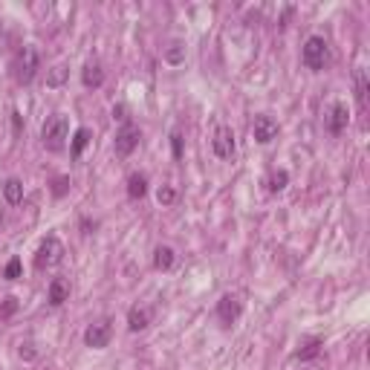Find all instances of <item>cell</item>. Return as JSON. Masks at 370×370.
Listing matches in <instances>:
<instances>
[{
  "label": "cell",
  "mask_w": 370,
  "mask_h": 370,
  "mask_svg": "<svg viewBox=\"0 0 370 370\" xmlns=\"http://www.w3.org/2000/svg\"><path fill=\"white\" fill-rule=\"evenodd\" d=\"M9 70H12V78H15L18 84H32V78H35V76H38V70H41L38 49H35L32 44L20 47V49L15 52V58H12Z\"/></svg>",
  "instance_id": "6da1fadb"
},
{
  "label": "cell",
  "mask_w": 370,
  "mask_h": 370,
  "mask_svg": "<svg viewBox=\"0 0 370 370\" xmlns=\"http://www.w3.org/2000/svg\"><path fill=\"white\" fill-rule=\"evenodd\" d=\"M67 136H70V121H67V116H64V113L47 116L44 128H41V142H44V148H47V150H61V148H64V142H67Z\"/></svg>",
  "instance_id": "7a4b0ae2"
},
{
  "label": "cell",
  "mask_w": 370,
  "mask_h": 370,
  "mask_svg": "<svg viewBox=\"0 0 370 370\" xmlns=\"http://www.w3.org/2000/svg\"><path fill=\"white\" fill-rule=\"evenodd\" d=\"M301 61H304V67H306V70H313V73L327 70V64H330V44H327L321 35L306 38L304 52H301Z\"/></svg>",
  "instance_id": "3957f363"
},
{
  "label": "cell",
  "mask_w": 370,
  "mask_h": 370,
  "mask_svg": "<svg viewBox=\"0 0 370 370\" xmlns=\"http://www.w3.org/2000/svg\"><path fill=\"white\" fill-rule=\"evenodd\" d=\"M64 261V243H61L55 234H49L41 246H38V255H35V269L38 272H47L52 266H58Z\"/></svg>",
  "instance_id": "277c9868"
},
{
  "label": "cell",
  "mask_w": 370,
  "mask_h": 370,
  "mask_svg": "<svg viewBox=\"0 0 370 370\" xmlns=\"http://www.w3.org/2000/svg\"><path fill=\"white\" fill-rule=\"evenodd\" d=\"M110 338H113V324L107 318L96 321V324H90L84 330V345L92 347V350H105L110 345Z\"/></svg>",
  "instance_id": "5b68a950"
},
{
  "label": "cell",
  "mask_w": 370,
  "mask_h": 370,
  "mask_svg": "<svg viewBox=\"0 0 370 370\" xmlns=\"http://www.w3.org/2000/svg\"><path fill=\"white\" fill-rule=\"evenodd\" d=\"M139 139H142V131L133 125V121H125V128L116 133V157H131V153L139 148Z\"/></svg>",
  "instance_id": "8992f818"
},
{
  "label": "cell",
  "mask_w": 370,
  "mask_h": 370,
  "mask_svg": "<svg viewBox=\"0 0 370 370\" xmlns=\"http://www.w3.org/2000/svg\"><path fill=\"white\" fill-rule=\"evenodd\" d=\"M347 121H350V113H347V105L345 102H335L330 107V113L324 116V128L333 133V136H342L347 131Z\"/></svg>",
  "instance_id": "52a82bcc"
},
{
  "label": "cell",
  "mask_w": 370,
  "mask_h": 370,
  "mask_svg": "<svg viewBox=\"0 0 370 370\" xmlns=\"http://www.w3.org/2000/svg\"><path fill=\"white\" fill-rule=\"evenodd\" d=\"M211 148H214V153H217V160H232L234 157V133H232V128L220 125L217 131H214Z\"/></svg>",
  "instance_id": "ba28073f"
},
{
  "label": "cell",
  "mask_w": 370,
  "mask_h": 370,
  "mask_svg": "<svg viewBox=\"0 0 370 370\" xmlns=\"http://www.w3.org/2000/svg\"><path fill=\"white\" fill-rule=\"evenodd\" d=\"M240 313H243V304H240L237 295H223L217 301V318H220L223 327H232L240 318Z\"/></svg>",
  "instance_id": "9c48e42d"
},
{
  "label": "cell",
  "mask_w": 370,
  "mask_h": 370,
  "mask_svg": "<svg viewBox=\"0 0 370 370\" xmlns=\"http://www.w3.org/2000/svg\"><path fill=\"white\" fill-rule=\"evenodd\" d=\"M252 133H255V142L269 145L272 139H278V121H275L272 116H258V119H255Z\"/></svg>",
  "instance_id": "30bf717a"
},
{
  "label": "cell",
  "mask_w": 370,
  "mask_h": 370,
  "mask_svg": "<svg viewBox=\"0 0 370 370\" xmlns=\"http://www.w3.org/2000/svg\"><path fill=\"white\" fill-rule=\"evenodd\" d=\"M81 84H84L87 90H99V87L105 84V70H102V64H99L96 58L84 64V70H81Z\"/></svg>",
  "instance_id": "8fae6325"
},
{
  "label": "cell",
  "mask_w": 370,
  "mask_h": 370,
  "mask_svg": "<svg viewBox=\"0 0 370 370\" xmlns=\"http://www.w3.org/2000/svg\"><path fill=\"white\" fill-rule=\"evenodd\" d=\"M47 298H49L52 306H61L64 301H70V281H67V278H52Z\"/></svg>",
  "instance_id": "7c38bea8"
},
{
  "label": "cell",
  "mask_w": 370,
  "mask_h": 370,
  "mask_svg": "<svg viewBox=\"0 0 370 370\" xmlns=\"http://www.w3.org/2000/svg\"><path fill=\"white\" fill-rule=\"evenodd\" d=\"M150 316H153L150 306H145V304L139 306V304H136V306H131V313H128V327H131L133 333H139V330H145V327L150 324Z\"/></svg>",
  "instance_id": "4fadbf2b"
},
{
  "label": "cell",
  "mask_w": 370,
  "mask_h": 370,
  "mask_svg": "<svg viewBox=\"0 0 370 370\" xmlns=\"http://www.w3.org/2000/svg\"><path fill=\"white\" fill-rule=\"evenodd\" d=\"M174 263H177V252L171 246H157V252H153V269L168 272V269H174Z\"/></svg>",
  "instance_id": "5bb4252c"
},
{
  "label": "cell",
  "mask_w": 370,
  "mask_h": 370,
  "mask_svg": "<svg viewBox=\"0 0 370 370\" xmlns=\"http://www.w3.org/2000/svg\"><path fill=\"white\" fill-rule=\"evenodd\" d=\"M145 194H148V177L139 174V171H133V174L128 177V197H131V200H142Z\"/></svg>",
  "instance_id": "9a60e30c"
},
{
  "label": "cell",
  "mask_w": 370,
  "mask_h": 370,
  "mask_svg": "<svg viewBox=\"0 0 370 370\" xmlns=\"http://www.w3.org/2000/svg\"><path fill=\"white\" fill-rule=\"evenodd\" d=\"M4 194H6V203H9V205L23 203V182H20L18 177H9V179L4 182Z\"/></svg>",
  "instance_id": "2e32d148"
},
{
  "label": "cell",
  "mask_w": 370,
  "mask_h": 370,
  "mask_svg": "<svg viewBox=\"0 0 370 370\" xmlns=\"http://www.w3.org/2000/svg\"><path fill=\"white\" fill-rule=\"evenodd\" d=\"M90 139H92L90 128H78V131L73 133V145H70V157H73V160H78V157H81L84 148L90 145Z\"/></svg>",
  "instance_id": "e0dca14e"
},
{
  "label": "cell",
  "mask_w": 370,
  "mask_h": 370,
  "mask_svg": "<svg viewBox=\"0 0 370 370\" xmlns=\"http://www.w3.org/2000/svg\"><path fill=\"white\" fill-rule=\"evenodd\" d=\"M321 347H324L321 338H310V342H306V345L295 353V359H301V362H306V359H316V356L321 353Z\"/></svg>",
  "instance_id": "ac0fdd59"
},
{
  "label": "cell",
  "mask_w": 370,
  "mask_h": 370,
  "mask_svg": "<svg viewBox=\"0 0 370 370\" xmlns=\"http://www.w3.org/2000/svg\"><path fill=\"white\" fill-rule=\"evenodd\" d=\"M287 182H290V174H287L284 168H278V171H272V177H269V191H272V194H278V191H284V189H287Z\"/></svg>",
  "instance_id": "d6986e66"
},
{
  "label": "cell",
  "mask_w": 370,
  "mask_h": 370,
  "mask_svg": "<svg viewBox=\"0 0 370 370\" xmlns=\"http://www.w3.org/2000/svg\"><path fill=\"white\" fill-rule=\"evenodd\" d=\"M356 99H359V107L364 110L367 107V76H364V70H356Z\"/></svg>",
  "instance_id": "ffe728a7"
},
{
  "label": "cell",
  "mask_w": 370,
  "mask_h": 370,
  "mask_svg": "<svg viewBox=\"0 0 370 370\" xmlns=\"http://www.w3.org/2000/svg\"><path fill=\"white\" fill-rule=\"evenodd\" d=\"M165 61H168V64H182V61H185V47L182 44H171L168 52H165Z\"/></svg>",
  "instance_id": "44dd1931"
},
{
  "label": "cell",
  "mask_w": 370,
  "mask_h": 370,
  "mask_svg": "<svg viewBox=\"0 0 370 370\" xmlns=\"http://www.w3.org/2000/svg\"><path fill=\"white\" fill-rule=\"evenodd\" d=\"M20 272H23L20 261H18V258H12V261L6 263V269H4V278H6V281H18V278H20Z\"/></svg>",
  "instance_id": "7402d4cb"
},
{
  "label": "cell",
  "mask_w": 370,
  "mask_h": 370,
  "mask_svg": "<svg viewBox=\"0 0 370 370\" xmlns=\"http://www.w3.org/2000/svg\"><path fill=\"white\" fill-rule=\"evenodd\" d=\"M182 148H185V139H182L179 131H174V133H171V150H174V160H177V162L182 160Z\"/></svg>",
  "instance_id": "603a6c76"
},
{
  "label": "cell",
  "mask_w": 370,
  "mask_h": 370,
  "mask_svg": "<svg viewBox=\"0 0 370 370\" xmlns=\"http://www.w3.org/2000/svg\"><path fill=\"white\" fill-rule=\"evenodd\" d=\"M67 189H70V177H55V179H52V194H55V197H64Z\"/></svg>",
  "instance_id": "cb8c5ba5"
},
{
  "label": "cell",
  "mask_w": 370,
  "mask_h": 370,
  "mask_svg": "<svg viewBox=\"0 0 370 370\" xmlns=\"http://www.w3.org/2000/svg\"><path fill=\"white\" fill-rule=\"evenodd\" d=\"M157 200H160V205H171L177 200V191L171 189V185H162V189L157 191Z\"/></svg>",
  "instance_id": "d4e9b609"
},
{
  "label": "cell",
  "mask_w": 370,
  "mask_h": 370,
  "mask_svg": "<svg viewBox=\"0 0 370 370\" xmlns=\"http://www.w3.org/2000/svg\"><path fill=\"white\" fill-rule=\"evenodd\" d=\"M64 78H67V70H64V67H52L47 84H49V87H58V84H64Z\"/></svg>",
  "instance_id": "484cf974"
},
{
  "label": "cell",
  "mask_w": 370,
  "mask_h": 370,
  "mask_svg": "<svg viewBox=\"0 0 370 370\" xmlns=\"http://www.w3.org/2000/svg\"><path fill=\"white\" fill-rule=\"evenodd\" d=\"M15 310H18V301H15V298H12V295H9V298H6V301H4V316H12V313H15Z\"/></svg>",
  "instance_id": "4316f807"
},
{
  "label": "cell",
  "mask_w": 370,
  "mask_h": 370,
  "mask_svg": "<svg viewBox=\"0 0 370 370\" xmlns=\"http://www.w3.org/2000/svg\"><path fill=\"white\" fill-rule=\"evenodd\" d=\"M113 119H121V121L128 119V116H125V105H116V107H113Z\"/></svg>",
  "instance_id": "83f0119b"
},
{
  "label": "cell",
  "mask_w": 370,
  "mask_h": 370,
  "mask_svg": "<svg viewBox=\"0 0 370 370\" xmlns=\"http://www.w3.org/2000/svg\"><path fill=\"white\" fill-rule=\"evenodd\" d=\"M4 223H6V211L0 208V229H4Z\"/></svg>",
  "instance_id": "f1b7e54d"
}]
</instances>
